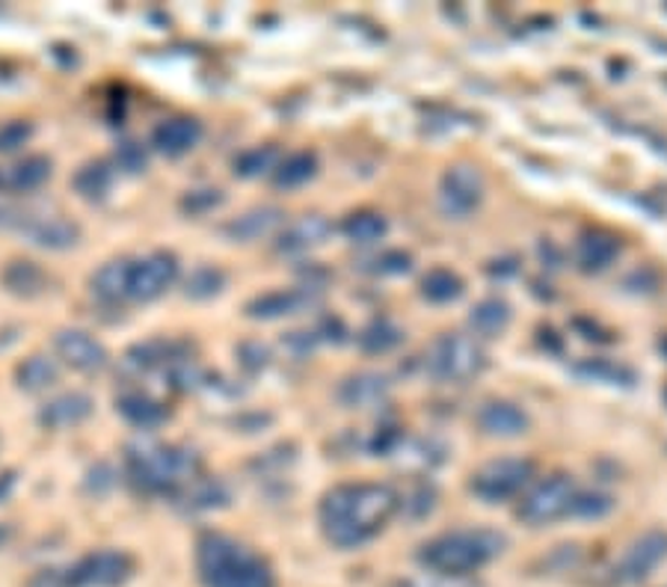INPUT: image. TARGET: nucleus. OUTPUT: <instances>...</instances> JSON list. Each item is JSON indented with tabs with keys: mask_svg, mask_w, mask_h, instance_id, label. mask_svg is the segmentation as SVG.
<instances>
[{
	"mask_svg": "<svg viewBox=\"0 0 667 587\" xmlns=\"http://www.w3.org/2000/svg\"><path fill=\"white\" fill-rule=\"evenodd\" d=\"M576 493L578 489L569 475H552V478L540 481L538 487L522 498L517 517L528 526H549L555 519L569 517V505Z\"/></svg>",
	"mask_w": 667,
	"mask_h": 587,
	"instance_id": "7",
	"label": "nucleus"
},
{
	"mask_svg": "<svg viewBox=\"0 0 667 587\" xmlns=\"http://www.w3.org/2000/svg\"><path fill=\"white\" fill-rule=\"evenodd\" d=\"M510 320V306L505 300H484L472 312V327L481 336H498L501 329L508 327Z\"/></svg>",
	"mask_w": 667,
	"mask_h": 587,
	"instance_id": "30",
	"label": "nucleus"
},
{
	"mask_svg": "<svg viewBox=\"0 0 667 587\" xmlns=\"http://www.w3.org/2000/svg\"><path fill=\"white\" fill-rule=\"evenodd\" d=\"M54 348H57V353L69 369L83 371V374H95L110 362L104 345L92 339L90 332H83V329H60L57 339H54Z\"/></svg>",
	"mask_w": 667,
	"mask_h": 587,
	"instance_id": "11",
	"label": "nucleus"
},
{
	"mask_svg": "<svg viewBox=\"0 0 667 587\" xmlns=\"http://www.w3.org/2000/svg\"><path fill=\"white\" fill-rule=\"evenodd\" d=\"M282 223H285V214L273 205H264V208H252L240 214L238 219H231L226 226V235H231L235 240H259L273 235Z\"/></svg>",
	"mask_w": 667,
	"mask_h": 587,
	"instance_id": "19",
	"label": "nucleus"
},
{
	"mask_svg": "<svg viewBox=\"0 0 667 587\" xmlns=\"http://www.w3.org/2000/svg\"><path fill=\"white\" fill-rule=\"evenodd\" d=\"M662 348H665V350H667V341H665V345H662Z\"/></svg>",
	"mask_w": 667,
	"mask_h": 587,
	"instance_id": "42",
	"label": "nucleus"
},
{
	"mask_svg": "<svg viewBox=\"0 0 667 587\" xmlns=\"http://www.w3.org/2000/svg\"><path fill=\"white\" fill-rule=\"evenodd\" d=\"M398 510V496L386 484H341L320 501V526L332 546L369 543Z\"/></svg>",
	"mask_w": 667,
	"mask_h": 587,
	"instance_id": "1",
	"label": "nucleus"
},
{
	"mask_svg": "<svg viewBox=\"0 0 667 587\" xmlns=\"http://www.w3.org/2000/svg\"><path fill=\"white\" fill-rule=\"evenodd\" d=\"M196 567L205 587H276L273 569L226 534H205L200 540Z\"/></svg>",
	"mask_w": 667,
	"mask_h": 587,
	"instance_id": "2",
	"label": "nucleus"
},
{
	"mask_svg": "<svg viewBox=\"0 0 667 587\" xmlns=\"http://www.w3.org/2000/svg\"><path fill=\"white\" fill-rule=\"evenodd\" d=\"M71 184H75V190H78L83 200H104L110 184H113V170H110L108 163L95 160V163L80 167V170L75 172V181H71Z\"/></svg>",
	"mask_w": 667,
	"mask_h": 587,
	"instance_id": "27",
	"label": "nucleus"
},
{
	"mask_svg": "<svg viewBox=\"0 0 667 587\" xmlns=\"http://www.w3.org/2000/svg\"><path fill=\"white\" fill-rule=\"evenodd\" d=\"M179 276V261L172 252H155L149 259L131 261L128 270V297L131 300H155L170 289Z\"/></svg>",
	"mask_w": 667,
	"mask_h": 587,
	"instance_id": "9",
	"label": "nucleus"
},
{
	"mask_svg": "<svg viewBox=\"0 0 667 587\" xmlns=\"http://www.w3.org/2000/svg\"><path fill=\"white\" fill-rule=\"evenodd\" d=\"M386 219L374 214V211H357V214H350V217H344V223H341L344 238H348L350 244H359V247L377 244V240L386 235Z\"/></svg>",
	"mask_w": 667,
	"mask_h": 587,
	"instance_id": "26",
	"label": "nucleus"
},
{
	"mask_svg": "<svg viewBox=\"0 0 667 587\" xmlns=\"http://www.w3.org/2000/svg\"><path fill=\"white\" fill-rule=\"evenodd\" d=\"M478 428L487 433V437H519L528 430V416L517 404H508V400H487L484 407L478 409Z\"/></svg>",
	"mask_w": 667,
	"mask_h": 587,
	"instance_id": "15",
	"label": "nucleus"
},
{
	"mask_svg": "<svg viewBox=\"0 0 667 587\" xmlns=\"http://www.w3.org/2000/svg\"><path fill=\"white\" fill-rule=\"evenodd\" d=\"M400 341V332L388 320H374L369 329H362L359 336V348L365 353H386Z\"/></svg>",
	"mask_w": 667,
	"mask_h": 587,
	"instance_id": "32",
	"label": "nucleus"
},
{
	"mask_svg": "<svg viewBox=\"0 0 667 587\" xmlns=\"http://www.w3.org/2000/svg\"><path fill=\"white\" fill-rule=\"evenodd\" d=\"M665 400H667V388H665Z\"/></svg>",
	"mask_w": 667,
	"mask_h": 587,
	"instance_id": "43",
	"label": "nucleus"
},
{
	"mask_svg": "<svg viewBox=\"0 0 667 587\" xmlns=\"http://www.w3.org/2000/svg\"><path fill=\"white\" fill-rule=\"evenodd\" d=\"M508 546V540L489 528H460L428 540L419 552V561L439 576H466L475 573Z\"/></svg>",
	"mask_w": 667,
	"mask_h": 587,
	"instance_id": "3",
	"label": "nucleus"
},
{
	"mask_svg": "<svg viewBox=\"0 0 667 587\" xmlns=\"http://www.w3.org/2000/svg\"><path fill=\"white\" fill-rule=\"evenodd\" d=\"M128 270L131 261H108L92 276V294L101 303H120V300L128 297Z\"/></svg>",
	"mask_w": 667,
	"mask_h": 587,
	"instance_id": "23",
	"label": "nucleus"
},
{
	"mask_svg": "<svg viewBox=\"0 0 667 587\" xmlns=\"http://www.w3.org/2000/svg\"><path fill=\"white\" fill-rule=\"evenodd\" d=\"M57 380H60V365L50 357H42V353L27 357L19 369H15V383H19L24 392H45V388L54 386Z\"/></svg>",
	"mask_w": 667,
	"mask_h": 587,
	"instance_id": "22",
	"label": "nucleus"
},
{
	"mask_svg": "<svg viewBox=\"0 0 667 587\" xmlns=\"http://www.w3.org/2000/svg\"><path fill=\"white\" fill-rule=\"evenodd\" d=\"M31 587H71L69 569H42L33 576Z\"/></svg>",
	"mask_w": 667,
	"mask_h": 587,
	"instance_id": "38",
	"label": "nucleus"
},
{
	"mask_svg": "<svg viewBox=\"0 0 667 587\" xmlns=\"http://www.w3.org/2000/svg\"><path fill=\"white\" fill-rule=\"evenodd\" d=\"M667 557V531H647L626 549L620 561V576L626 582H644Z\"/></svg>",
	"mask_w": 667,
	"mask_h": 587,
	"instance_id": "13",
	"label": "nucleus"
},
{
	"mask_svg": "<svg viewBox=\"0 0 667 587\" xmlns=\"http://www.w3.org/2000/svg\"><path fill=\"white\" fill-rule=\"evenodd\" d=\"M116 158H120V167H125L128 172H140L146 167V151L137 143H122Z\"/></svg>",
	"mask_w": 667,
	"mask_h": 587,
	"instance_id": "37",
	"label": "nucleus"
},
{
	"mask_svg": "<svg viewBox=\"0 0 667 587\" xmlns=\"http://www.w3.org/2000/svg\"><path fill=\"white\" fill-rule=\"evenodd\" d=\"M421 294L430 303H451L463 294V279L451 273L449 268H433L421 279Z\"/></svg>",
	"mask_w": 667,
	"mask_h": 587,
	"instance_id": "28",
	"label": "nucleus"
},
{
	"mask_svg": "<svg viewBox=\"0 0 667 587\" xmlns=\"http://www.w3.org/2000/svg\"><path fill=\"white\" fill-rule=\"evenodd\" d=\"M131 573H134V561L128 552L120 549H101L69 567L71 587H120L128 582Z\"/></svg>",
	"mask_w": 667,
	"mask_h": 587,
	"instance_id": "8",
	"label": "nucleus"
},
{
	"mask_svg": "<svg viewBox=\"0 0 667 587\" xmlns=\"http://www.w3.org/2000/svg\"><path fill=\"white\" fill-rule=\"evenodd\" d=\"M315 170H318V158L312 151H297V155H291V158H285L276 167L273 181L280 188H299V184H306L315 176Z\"/></svg>",
	"mask_w": 667,
	"mask_h": 587,
	"instance_id": "29",
	"label": "nucleus"
},
{
	"mask_svg": "<svg viewBox=\"0 0 667 587\" xmlns=\"http://www.w3.org/2000/svg\"><path fill=\"white\" fill-rule=\"evenodd\" d=\"M33 134V125L31 122H7V125H0V151L7 155V151H15L21 149L27 139H31Z\"/></svg>",
	"mask_w": 667,
	"mask_h": 587,
	"instance_id": "36",
	"label": "nucleus"
},
{
	"mask_svg": "<svg viewBox=\"0 0 667 587\" xmlns=\"http://www.w3.org/2000/svg\"><path fill=\"white\" fill-rule=\"evenodd\" d=\"M481 196H484V179H481L478 170L472 167H454V170L445 172L442 179V208L451 217H466L472 211L481 205Z\"/></svg>",
	"mask_w": 667,
	"mask_h": 587,
	"instance_id": "10",
	"label": "nucleus"
},
{
	"mask_svg": "<svg viewBox=\"0 0 667 587\" xmlns=\"http://www.w3.org/2000/svg\"><path fill=\"white\" fill-rule=\"evenodd\" d=\"M329 235V223L324 217H303L299 223L289 226L280 240L282 252H303V249L318 247Z\"/></svg>",
	"mask_w": 667,
	"mask_h": 587,
	"instance_id": "25",
	"label": "nucleus"
},
{
	"mask_svg": "<svg viewBox=\"0 0 667 587\" xmlns=\"http://www.w3.org/2000/svg\"><path fill=\"white\" fill-rule=\"evenodd\" d=\"M12 487H15V472H3V475H0V501L10 498Z\"/></svg>",
	"mask_w": 667,
	"mask_h": 587,
	"instance_id": "40",
	"label": "nucleus"
},
{
	"mask_svg": "<svg viewBox=\"0 0 667 587\" xmlns=\"http://www.w3.org/2000/svg\"><path fill=\"white\" fill-rule=\"evenodd\" d=\"M116 407H120V413L125 416V421H131L134 428L151 430L167 421V407L158 404V400H151L149 395H140V392H128V395H122V398L116 400Z\"/></svg>",
	"mask_w": 667,
	"mask_h": 587,
	"instance_id": "21",
	"label": "nucleus"
},
{
	"mask_svg": "<svg viewBox=\"0 0 667 587\" xmlns=\"http://www.w3.org/2000/svg\"><path fill=\"white\" fill-rule=\"evenodd\" d=\"M50 179V160L42 155L24 158L10 167H0V193H21V190H36Z\"/></svg>",
	"mask_w": 667,
	"mask_h": 587,
	"instance_id": "17",
	"label": "nucleus"
},
{
	"mask_svg": "<svg viewBox=\"0 0 667 587\" xmlns=\"http://www.w3.org/2000/svg\"><path fill=\"white\" fill-rule=\"evenodd\" d=\"M131 478L149 493H179L200 475V458L179 445H140L128 454Z\"/></svg>",
	"mask_w": 667,
	"mask_h": 587,
	"instance_id": "4",
	"label": "nucleus"
},
{
	"mask_svg": "<svg viewBox=\"0 0 667 587\" xmlns=\"http://www.w3.org/2000/svg\"><path fill=\"white\" fill-rule=\"evenodd\" d=\"M19 232H24L36 247L45 249H69L80 240V229L71 219L60 217V214H33L24 211Z\"/></svg>",
	"mask_w": 667,
	"mask_h": 587,
	"instance_id": "12",
	"label": "nucleus"
},
{
	"mask_svg": "<svg viewBox=\"0 0 667 587\" xmlns=\"http://www.w3.org/2000/svg\"><path fill=\"white\" fill-rule=\"evenodd\" d=\"M306 303H309L306 291H270V294H261V297L249 300L247 315L249 318L273 320V318H282V315H297Z\"/></svg>",
	"mask_w": 667,
	"mask_h": 587,
	"instance_id": "20",
	"label": "nucleus"
},
{
	"mask_svg": "<svg viewBox=\"0 0 667 587\" xmlns=\"http://www.w3.org/2000/svg\"><path fill=\"white\" fill-rule=\"evenodd\" d=\"M10 540H12V528L10 526H0V549L7 546Z\"/></svg>",
	"mask_w": 667,
	"mask_h": 587,
	"instance_id": "41",
	"label": "nucleus"
},
{
	"mask_svg": "<svg viewBox=\"0 0 667 587\" xmlns=\"http://www.w3.org/2000/svg\"><path fill=\"white\" fill-rule=\"evenodd\" d=\"M219 289H223V273L214 268H200L188 279L190 297H211V294H217Z\"/></svg>",
	"mask_w": 667,
	"mask_h": 587,
	"instance_id": "35",
	"label": "nucleus"
},
{
	"mask_svg": "<svg viewBox=\"0 0 667 587\" xmlns=\"http://www.w3.org/2000/svg\"><path fill=\"white\" fill-rule=\"evenodd\" d=\"M620 244L611 235H602V232H593V235H585L581 244H578L576 259L581 264V270H606L611 261L618 259Z\"/></svg>",
	"mask_w": 667,
	"mask_h": 587,
	"instance_id": "24",
	"label": "nucleus"
},
{
	"mask_svg": "<svg viewBox=\"0 0 667 587\" xmlns=\"http://www.w3.org/2000/svg\"><path fill=\"white\" fill-rule=\"evenodd\" d=\"M92 416V398L83 392H66L60 398L48 400L39 409V425L48 430H69L83 425Z\"/></svg>",
	"mask_w": 667,
	"mask_h": 587,
	"instance_id": "14",
	"label": "nucleus"
},
{
	"mask_svg": "<svg viewBox=\"0 0 667 587\" xmlns=\"http://www.w3.org/2000/svg\"><path fill=\"white\" fill-rule=\"evenodd\" d=\"M614 508V501L602 493H576L573 505H569V517L578 519H599Z\"/></svg>",
	"mask_w": 667,
	"mask_h": 587,
	"instance_id": "34",
	"label": "nucleus"
},
{
	"mask_svg": "<svg viewBox=\"0 0 667 587\" xmlns=\"http://www.w3.org/2000/svg\"><path fill=\"white\" fill-rule=\"evenodd\" d=\"M0 282H3V289L15 294V297H39L42 291L48 289V273H45L36 261L15 259L3 268Z\"/></svg>",
	"mask_w": 667,
	"mask_h": 587,
	"instance_id": "18",
	"label": "nucleus"
},
{
	"mask_svg": "<svg viewBox=\"0 0 667 587\" xmlns=\"http://www.w3.org/2000/svg\"><path fill=\"white\" fill-rule=\"evenodd\" d=\"M202 137V125L190 116H179V120H167L160 122L155 134H151V143L155 149L170 155V158H179L184 151H190Z\"/></svg>",
	"mask_w": 667,
	"mask_h": 587,
	"instance_id": "16",
	"label": "nucleus"
},
{
	"mask_svg": "<svg viewBox=\"0 0 667 587\" xmlns=\"http://www.w3.org/2000/svg\"><path fill=\"white\" fill-rule=\"evenodd\" d=\"M428 369L437 380L463 383V380L475 377L484 369V350H481L478 341L468 339V336H442L430 348Z\"/></svg>",
	"mask_w": 667,
	"mask_h": 587,
	"instance_id": "6",
	"label": "nucleus"
},
{
	"mask_svg": "<svg viewBox=\"0 0 667 587\" xmlns=\"http://www.w3.org/2000/svg\"><path fill=\"white\" fill-rule=\"evenodd\" d=\"M219 196L217 190H200V193H190L188 200H184V208L188 211H202V208H214V205H219Z\"/></svg>",
	"mask_w": 667,
	"mask_h": 587,
	"instance_id": "39",
	"label": "nucleus"
},
{
	"mask_svg": "<svg viewBox=\"0 0 667 587\" xmlns=\"http://www.w3.org/2000/svg\"><path fill=\"white\" fill-rule=\"evenodd\" d=\"M380 395H383V380L377 374H359V377H350L339 388V398L348 407H365L371 400H377Z\"/></svg>",
	"mask_w": 667,
	"mask_h": 587,
	"instance_id": "31",
	"label": "nucleus"
},
{
	"mask_svg": "<svg viewBox=\"0 0 667 587\" xmlns=\"http://www.w3.org/2000/svg\"><path fill=\"white\" fill-rule=\"evenodd\" d=\"M280 158V151L273 146H259V149L244 151L238 160H235V172L244 176V179H252V176H261V172L273 170V163Z\"/></svg>",
	"mask_w": 667,
	"mask_h": 587,
	"instance_id": "33",
	"label": "nucleus"
},
{
	"mask_svg": "<svg viewBox=\"0 0 667 587\" xmlns=\"http://www.w3.org/2000/svg\"><path fill=\"white\" fill-rule=\"evenodd\" d=\"M534 478V460L528 458H501L489 460L472 475L468 489L487 505H498L505 498H513L528 481Z\"/></svg>",
	"mask_w": 667,
	"mask_h": 587,
	"instance_id": "5",
	"label": "nucleus"
}]
</instances>
